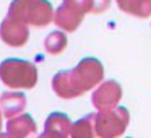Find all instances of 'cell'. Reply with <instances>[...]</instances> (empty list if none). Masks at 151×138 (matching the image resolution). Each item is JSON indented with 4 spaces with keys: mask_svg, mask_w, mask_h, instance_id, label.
I'll list each match as a JSON object with an SVG mask.
<instances>
[{
    "mask_svg": "<svg viewBox=\"0 0 151 138\" xmlns=\"http://www.w3.org/2000/svg\"><path fill=\"white\" fill-rule=\"evenodd\" d=\"M104 78V67L98 59L86 57L72 70H62L52 78V89L59 98L73 99L93 89Z\"/></svg>",
    "mask_w": 151,
    "mask_h": 138,
    "instance_id": "cell-1",
    "label": "cell"
},
{
    "mask_svg": "<svg viewBox=\"0 0 151 138\" xmlns=\"http://www.w3.org/2000/svg\"><path fill=\"white\" fill-rule=\"evenodd\" d=\"M54 13L49 0H13L8 8V17L37 28L49 24L54 20Z\"/></svg>",
    "mask_w": 151,
    "mask_h": 138,
    "instance_id": "cell-2",
    "label": "cell"
},
{
    "mask_svg": "<svg viewBox=\"0 0 151 138\" xmlns=\"http://www.w3.org/2000/svg\"><path fill=\"white\" fill-rule=\"evenodd\" d=\"M0 80L12 89H29L37 83V68L28 60L7 59L0 63Z\"/></svg>",
    "mask_w": 151,
    "mask_h": 138,
    "instance_id": "cell-3",
    "label": "cell"
},
{
    "mask_svg": "<svg viewBox=\"0 0 151 138\" xmlns=\"http://www.w3.org/2000/svg\"><path fill=\"white\" fill-rule=\"evenodd\" d=\"M86 13H93V0H63L54 13L55 24L63 31H75Z\"/></svg>",
    "mask_w": 151,
    "mask_h": 138,
    "instance_id": "cell-4",
    "label": "cell"
},
{
    "mask_svg": "<svg viewBox=\"0 0 151 138\" xmlns=\"http://www.w3.org/2000/svg\"><path fill=\"white\" fill-rule=\"evenodd\" d=\"M130 122V114L125 107H115L96 114V133L98 138H119L124 135Z\"/></svg>",
    "mask_w": 151,
    "mask_h": 138,
    "instance_id": "cell-5",
    "label": "cell"
},
{
    "mask_svg": "<svg viewBox=\"0 0 151 138\" xmlns=\"http://www.w3.org/2000/svg\"><path fill=\"white\" fill-rule=\"evenodd\" d=\"M120 99H122V86L115 80H107V81L101 83L91 96L93 106L99 112L119 107L117 104L120 102Z\"/></svg>",
    "mask_w": 151,
    "mask_h": 138,
    "instance_id": "cell-6",
    "label": "cell"
},
{
    "mask_svg": "<svg viewBox=\"0 0 151 138\" xmlns=\"http://www.w3.org/2000/svg\"><path fill=\"white\" fill-rule=\"evenodd\" d=\"M0 37L5 44L12 47H21L26 44L28 37H29V29L28 24H24L23 21L12 18L7 15L2 24H0Z\"/></svg>",
    "mask_w": 151,
    "mask_h": 138,
    "instance_id": "cell-7",
    "label": "cell"
},
{
    "mask_svg": "<svg viewBox=\"0 0 151 138\" xmlns=\"http://www.w3.org/2000/svg\"><path fill=\"white\" fill-rule=\"evenodd\" d=\"M72 125L73 124L70 122L68 115L62 114V112H52L46 119L44 132L37 138H68L70 132H72Z\"/></svg>",
    "mask_w": 151,
    "mask_h": 138,
    "instance_id": "cell-8",
    "label": "cell"
},
{
    "mask_svg": "<svg viewBox=\"0 0 151 138\" xmlns=\"http://www.w3.org/2000/svg\"><path fill=\"white\" fill-rule=\"evenodd\" d=\"M7 133L12 138H36L37 127L33 117L28 114H21L7 122Z\"/></svg>",
    "mask_w": 151,
    "mask_h": 138,
    "instance_id": "cell-9",
    "label": "cell"
},
{
    "mask_svg": "<svg viewBox=\"0 0 151 138\" xmlns=\"http://www.w3.org/2000/svg\"><path fill=\"white\" fill-rule=\"evenodd\" d=\"M24 107H26V96L23 93L7 91L4 94H0V112L8 120L21 115Z\"/></svg>",
    "mask_w": 151,
    "mask_h": 138,
    "instance_id": "cell-10",
    "label": "cell"
},
{
    "mask_svg": "<svg viewBox=\"0 0 151 138\" xmlns=\"http://www.w3.org/2000/svg\"><path fill=\"white\" fill-rule=\"evenodd\" d=\"M70 138H98L96 133V114H88L72 125Z\"/></svg>",
    "mask_w": 151,
    "mask_h": 138,
    "instance_id": "cell-11",
    "label": "cell"
},
{
    "mask_svg": "<svg viewBox=\"0 0 151 138\" xmlns=\"http://www.w3.org/2000/svg\"><path fill=\"white\" fill-rule=\"evenodd\" d=\"M117 5L122 12L137 18L151 17V0H117Z\"/></svg>",
    "mask_w": 151,
    "mask_h": 138,
    "instance_id": "cell-12",
    "label": "cell"
},
{
    "mask_svg": "<svg viewBox=\"0 0 151 138\" xmlns=\"http://www.w3.org/2000/svg\"><path fill=\"white\" fill-rule=\"evenodd\" d=\"M44 47L49 54H60L67 47V36L62 31H52L44 41Z\"/></svg>",
    "mask_w": 151,
    "mask_h": 138,
    "instance_id": "cell-13",
    "label": "cell"
},
{
    "mask_svg": "<svg viewBox=\"0 0 151 138\" xmlns=\"http://www.w3.org/2000/svg\"><path fill=\"white\" fill-rule=\"evenodd\" d=\"M111 7V0H93V13H102Z\"/></svg>",
    "mask_w": 151,
    "mask_h": 138,
    "instance_id": "cell-14",
    "label": "cell"
},
{
    "mask_svg": "<svg viewBox=\"0 0 151 138\" xmlns=\"http://www.w3.org/2000/svg\"><path fill=\"white\" fill-rule=\"evenodd\" d=\"M0 138H12V137L8 133H2V132H0Z\"/></svg>",
    "mask_w": 151,
    "mask_h": 138,
    "instance_id": "cell-15",
    "label": "cell"
},
{
    "mask_svg": "<svg viewBox=\"0 0 151 138\" xmlns=\"http://www.w3.org/2000/svg\"><path fill=\"white\" fill-rule=\"evenodd\" d=\"M0 128H2V112H0Z\"/></svg>",
    "mask_w": 151,
    "mask_h": 138,
    "instance_id": "cell-16",
    "label": "cell"
}]
</instances>
